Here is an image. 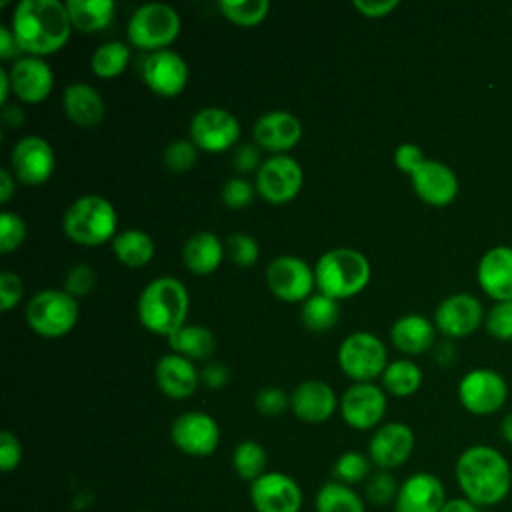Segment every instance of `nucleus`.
<instances>
[{
    "instance_id": "1",
    "label": "nucleus",
    "mask_w": 512,
    "mask_h": 512,
    "mask_svg": "<svg viewBox=\"0 0 512 512\" xmlns=\"http://www.w3.org/2000/svg\"><path fill=\"white\" fill-rule=\"evenodd\" d=\"M454 478L460 496L482 510L504 502L512 490V468L508 458L488 444H472L464 448L456 458Z\"/></svg>"
},
{
    "instance_id": "2",
    "label": "nucleus",
    "mask_w": 512,
    "mask_h": 512,
    "mask_svg": "<svg viewBox=\"0 0 512 512\" xmlns=\"http://www.w3.org/2000/svg\"><path fill=\"white\" fill-rule=\"evenodd\" d=\"M10 30L24 56H50L66 46L72 22L66 2L22 0L12 12Z\"/></svg>"
},
{
    "instance_id": "3",
    "label": "nucleus",
    "mask_w": 512,
    "mask_h": 512,
    "mask_svg": "<svg viewBox=\"0 0 512 512\" xmlns=\"http://www.w3.org/2000/svg\"><path fill=\"white\" fill-rule=\"evenodd\" d=\"M136 310L140 324L148 332L168 338L186 324L190 296L178 278L160 276L144 286Z\"/></svg>"
},
{
    "instance_id": "4",
    "label": "nucleus",
    "mask_w": 512,
    "mask_h": 512,
    "mask_svg": "<svg viewBox=\"0 0 512 512\" xmlns=\"http://www.w3.org/2000/svg\"><path fill=\"white\" fill-rule=\"evenodd\" d=\"M316 288L334 298L344 300L360 294L372 276L368 258L354 248H332L324 252L316 266Z\"/></svg>"
},
{
    "instance_id": "5",
    "label": "nucleus",
    "mask_w": 512,
    "mask_h": 512,
    "mask_svg": "<svg viewBox=\"0 0 512 512\" xmlns=\"http://www.w3.org/2000/svg\"><path fill=\"white\" fill-rule=\"evenodd\" d=\"M118 214L110 200L98 194L76 198L64 212L62 230L80 246H102L116 236Z\"/></svg>"
},
{
    "instance_id": "6",
    "label": "nucleus",
    "mask_w": 512,
    "mask_h": 512,
    "mask_svg": "<svg viewBox=\"0 0 512 512\" xmlns=\"http://www.w3.org/2000/svg\"><path fill=\"white\" fill-rule=\"evenodd\" d=\"M180 14L162 2H150L136 8L128 20L126 34L132 46L140 50H166L180 34Z\"/></svg>"
},
{
    "instance_id": "7",
    "label": "nucleus",
    "mask_w": 512,
    "mask_h": 512,
    "mask_svg": "<svg viewBox=\"0 0 512 512\" xmlns=\"http://www.w3.org/2000/svg\"><path fill=\"white\" fill-rule=\"evenodd\" d=\"M80 306L66 290H42L34 294L24 310L26 324L42 338L66 336L78 322Z\"/></svg>"
},
{
    "instance_id": "8",
    "label": "nucleus",
    "mask_w": 512,
    "mask_h": 512,
    "mask_svg": "<svg viewBox=\"0 0 512 512\" xmlns=\"http://www.w3.org/2000/svg\"><path fill=\"white\" fill-rule=\"evenodd\" d=\"M338 366L354 382H372L388 366L386 346L372 332H352L338 348Z\"/></svg>"
},
{
    "instance_id": "9",
    "label": "nucleus",
    "mask_w": 512,
    "mask_h": 512,
    "mask_svg": "<svg viewBox=\"0 0 512 512\" xmlns=\"http://www.w3.org/2000/svg\"><path fill=\"white\" fill-rule=\"evenodd\" d=\"M190 140L204 152L218 154L230 150L240 140V122L226 108H200L190 120Z\"/></svg>"
},
{
    "instance_id": "10",
    "label": "nucleus",
    "mask_w": 512,
    "mask_h": 512,
    "mask_svg": "<svg viewBox=\"0 0 512 512\" xmlns=\"http://www.w3.org/2000/svg\"><path fill=\"white\" fill-rule=\"evenodd\" d=\"M506 398L508 384L504 376L490 368H474L458 384V400L474 416L498 412L506 404Z\"/></svg>"
},
{
    "instance_id": "11",
    "label": "nucleus",
    "mask_w": 512,
    "mask_h": 512,
    "mask_svg": "<svg viewBox=\"0 0 512 512\" xmlns=\"http://www.w3.org/2000/svg\"><path fill=\"white\" fill-rule=\"evenodd\" d=\"M304 184V170L288 154H274L256 172V192L270 204H286L298 196Z\"/></svg>"
},
{
    "instance_id": "12",
    "label": "nucleus",
    "mask_w": 512,
    "mask_h": 512,
    "mask_svg": "<svg viewBox=\"0 0 512 512\" xmlns=\"http://www.w3.org/2000/svg\"><path fill=\"white\" fill-rule=\"evenodd\" d=\"M268 290L284 302H304L316 288L314 268L300 256L282 254L276 256L266 268Z\"/></svg>"
},
{
    "instance_id": "13",
    "label": "nucleus",
    "mask_w": 512,
    "mask_h": 512,
    "mask_svg": "<svg viewBox=\"0 0 512 512\" xmlns=\"http://www.w3.org/2000/svg\"><path fill=\"white\" fill-rule=\"evenodd\" d=\"M170 440L186 456L204 458L216 452L220 444V426L210 414L188 410L172 422Z\"/></svg>"
},
{
    "instance_id": "14",
    "label": "nucleus",
    "mask_w": 512,
    "mask_h": 512,
    "mask_svg": "<svg viewBox=\"0 0 512 512\" xmlns=\"http://www.w3.org/2000/svg\"><path fill=\"white\" fill-rule=\"evenodd\" d=\"M54 166V148L42 136H24L10 150V172L22 184L38 186L48 182Z\"/></svg>"
},
{
    "instance_id": "15",
    "label": "nucleus",
    "mask_w": 512,
    "mask_h": 512,
    "mask_svg": "<svg viewBox=\"0 0 512 512\" xmlns=\"http://www.w3.org/2000/svg\"><path fill=\"white\" fill-rule=\"evenodd\" d=\"M256 512H300L304 496L300 484L284 472H266L248 488Z\"/></svg>"
},
{
    "instance_id": "16",
    "label": "nucleus",
    "mask_w": 512,
    "mask_h": 512,
    "mask_svg": "<svg viewBox=\"0 0 512 512\" xmlns=\"http://www.w3.org/2000/svg\"><path fill=\"white\" fill-rule=\"evenodd\" d=\"M388 408L386 392L382 386L372 382L352 384L340 398L342 420L354 430L376 428Z\"/></svg>"
},
{
    "instance_id": "17",
    "label": "nucleus",
    "mask_w": 512,
    "mask_h": 512,
    "mask_svg": "<svg viewBox=\"0 0 512 512\" xmlns=\"http://www.w3.org/2000/svg\"><path fill=\"white\" fill-rule=\"evenodd\" d=\"M416 446L414 432L404 422H386L368 442V458L378 470H394L408 462Z\"/></svg>"
},
{
    "instance_id": "18",
    "label": "nucleus",
    "mask_w": 512,
    "mask_h": 512,
    "mask_svg": "<svg viewBox=\"0 0 512 512\" xmlns=\"http://www.w3.org/2000/svg\"><path fill=\"white\" fill-rule=\"evenodd\" d=\"M140 72L144 84L162 98L178 96L188 84V64L170 48L150 52L144 58Z\"/></svg>"
},
{
    "instance_id": "19",
    "label": "nucleus",
    "mask_w": 512,
    "mask_h": 512,
    "mask_svg": "<svg viewBox=\"0 0 512 512\" xmlns=\"http://www.w3.org/2000/svg\"><path fill=\"white\" fill-rule=\"evenodd\" d=\"M482 302L466 292L450 294L434 312V326L446 338H466L484 322Z\"/></svg>"
},
{
    "instance_id": "20",
    "label": "nucleus",
    "mask_w": 512,
    "mask_h": 512,
    "mask_svg": "<svg viewBox=\"0 0 512 512\" xmlns=\"http://www.w3.org/2000/svg\"><path fill=\"white\" fill-rule=\"evenodd\" d=\"M410 184L414 194L430 206H448L458 196V176L440 160L426 158L410 174Z\"/></svg>"
},
{
    "instance_id": "21",
    "label": "nucleus",
    "mask_w": 512,
    "mask_h": 512,
    "mask_svg": "<svg viewBox=\"0 0 512 512\" xmlns=\"http://www.w3.org/2000/svg\"><path fill=\"white\" fill-rule=\"evenodd\" d=\"M446 500V488L436 474L414 472L400 484L394 512H440Z\"/></svg>"
},
{
    "instance_id": "22",
    "label": "nucleus",
    "mask_w": 512,
    "mask_h": 512,
    "mask_svg": "<svg viewBox=\"0 0 512 512\" xmlns=\"http://www.w3.org/2000/svg\"><path fill=\"white\" fill-rule=\"evenodd\" d=\"M12 92L26 104H38L48 98L54 88V72L38 56H22L8 70Z\"/></svg>"
},
{
    "instance_id": "23",
    "label": "nucleus",
    "mask_w": 512,
    "mask_h": 512,
    "mask_svg": "<svg viewBox=\"0 0 512 512\" xmlns=\"http://www.w3.org/2000/svg\"><path fill=\"white\" fill-rule=\"evenodd\" d=\"M290 408L298 420L322 424L334 416L336 408H340V400L324 380H304L290 394Z\"/></svg>"
},
{
    "instance_id": "24",
    "label": "nucleus",
    "mask_w": 512,
    "mask_h": 512,
    "mask_svg": "<svg viewBox=\"0 0 512 512\" xmlns=\"http://www.w3.org/2000/svg\"><path fill=\"white\" fill-rule=\"evenodd\" d=\"M254 140L262 150L286 154L302 138L300 120L286 110H270L254 122Z\"/></svg>"
},
{
    "instance_id": "25",
    "label": "nucleus",
    "mask_w": 512,
    "mask_h": 512,
    "mask_svg": "<svg viewBox=\"0 0 512 512\" xmlns=\"http://www.w3.org/2000/svg\"><path fill=\"white\" fill-rule=\"evenodd\" d=\"M156 386L160 392L172 400H184L190 398L200 382V372L192 364V360L180 356V354H164L154 368Z\"/></svg>"
},
{
    "instance_id": "26",
    "label": "nucleus",
    "mask_w": 512,
    "mask_h": 512,
    "mask_svg": "<svg viewBox=\"0 0 512 512\" xmlns=\"http://www.w3.org/2000/svg\"><path fill=\"white\" fill-rule=\"evenodd\" d=\"M478 284L496 302L512 300V248L494 246L478 262Z\"/></svg>"
},
{
    "instance_id": "27",
    "label": "nucleus",
    "mask_w": 512,
    "mask_h": 512,
    "mask_svg": "<svg viewBox=\"0 0 512 512\" xmlns=\"http://www.w3.org/2000/svg\"><path fill=\"white\" fill-rule=\"evenodd\" d=\"M436 338V326L422 314H404L390 326L392 344L408 354L416 356L426 352Z\"/></svg>"
},
{
    "instance_id": "28",
    "label": "nucleus",
    "mask_w": 512,
    "mask_h": 512,
    "mask_svg": "<svg viewBox=\"0 0 512 512\" xmlns=\"http://www.w3.org/2000/svg\"><path fill=\"white\" fill-rule=\"evenodd\" d=\"M62 106L66 116L82 128H92L104 118V100L100 92L84 82H74L66 86Z\"/></svg>"
},
{
    "instance_id": "29",
    "label": "nucleus",
    "mask_w": 512,
    "mask_h": 512,
    "mask_svg": "<svg viewBox=\"0 0 512 512\" xmlns=\"http://www.w3.org/2000/svg\"><path fill=\"white\" fill-rule=\"evenodd\" d=\"M224 244L214 232H196L192 234L184 248H182V260L184 266L196 274V276H210L218 270L222 258H224Z\"/></svg>"
},
{
    "instance_id": "30",
    "label": "nucleus",
    "mask_w": 512,
    "mask_h": 512,
    "mask_svg": "<svg viewBox=\"0 0 512 512\" xmlns=\"http://www.w3.org/2000/svg\"><path fill=\"white\" fill-rule=\"evenodd\" d=\"M168 346L188 360H208L216 350V338L206 326L184 324L168 336Z\"/></svg>"
},
{
    "instance_id": "31",
    "label": "nucleus",
    "mask_w": 512,
    "mask_h": 512,
    "mask_svg": "<svg viewBox=\"0 0 512 512\" xmlns=\"http://www.w3.org/2000/svg\"><path fill=\"white\" fill-rule=\"evenodd\" d=\"M72 28L84 34L104 30L116 12L112 0H66Z\"/></svg>"
},
{
    "instance_id": "32",
    "label": "nucleus",
    "mask_w": 512,
    "mask_h": 512,
    "mask_svg": "<svg viewBox=\"0 0 512 512\" xmlns=\"http://www.w3.org/2000/svg\"><path fill=\"white\" fill-rule=\"evenodd\" d=\"M112 252L128 268H142L154 256V240L144 230H124L112 240Z\"/></svg>"
},
{
    "instance_id": "33",
    "label": "nucleus",
    "mask_w": 512,
    "mask_h": 512,
    "mask_svg": "<svg viewBox=\"0 0 512 512\" xmlns=\"http://www.w3.org/2000/svg\"><path fill=\"white\" fill-rule=\"evenodd\" d=\"M316 512H366V500L346 484L336 480L324 482L314 498Z\"/></svg>"
},
{
    "instance_id": "34",
    "label": "nucleus",
    "mask_w": 512,
    "mask_h": 512,
    "mask_svg": "<svg viewBox=\"0 0 512 512\" xmlns=\"http://www.w3.org/2000/svg\"><path fill=\"white\" fill-rule=\"evenodd\" d=\"M382 388L392 396H412L422 384V370L408 358L388 362L382 372Z\"/></svg>"
},
{
    "instance_id": "35",
    "label": "nucleus",
    "mask_w": 512,
    "mask_h": 512,
    "mask_svg": "<svg viewBox=\"0 0 512 512\" xmlns=\"http://www.w3.org/2000/svg\"><path fill=\"white\" fill-rule=\"evenodd\" d=\"M130 60V48L122 40H110L100 44L90 56V70L98 78H116L120 76Z\"/></svg>"
},
{
    "instance_id": "36",
    "label": "nucleus",
    "mask_w": 512,
    "mask_h": 512,
    "mask_svg": "<svg viewBox=\"0 0 512 512\" xmlns=\"http://www.w3.org/2000/svg\"><path fill=\"white\" fill-rule=\"evenodd\" d=\"M300 318H302V324L312 330V332H326L330 330L332 326H336L338 318H340V306H338V300L318 292V294H312L310 298H306L302 302V308H300Z\"/></svg>"
},
{
    "instance_id": "37",
    "label": "nucleus",
    "mask_w": 512,
    "mask_h": 512,
    "mask_svg": "<svg viewBox=\"0 0 512 512\" xmlns=\"http://www.w3.org/2000/svg\"><path fill=\"white\" fill-rule=\"evenodd\" d=\"M268 456L260 442L256 440H242L234 446L232 452V468L240 480H246L252 484L262 474H266Z\"/></svg>"
},
{
    "instance_id": "38",
    "label": "nucleus",
    "mask_w": 512,
    "mask_h": 512,
    "mask_svg": "<svg viewBox=\"0 0 512 512\" xmlns=\"http://www.w3.org/2000/svg\"><path fill=\"white\" fill-rule=\"evenodd\" d=\"M372 466L374 464L370 462L368 454H362L358 450H348L336 458L330 472H332V480L346 486H356L368 480V476L372 474Z\"/></svg>"
},
{
    "instance_id": "39",
    "label": "nucleus",
    "mask_w": 512,
    "mask_h": 512,
    "mask_svg": "<svg viewBox=\"0 0 512 512\" xmlns=\"http://www.w3.org/2000/svg\"><path fill=\"white\" fill-rule=\"evenodd\" d=\"M220 14L236 26H256L270 10L268 0H218Z\"/></svg>"
},
{
    "instance_id": "40",
    "label": "nucleus",
    "mask_w": 512,
    "mask_h": 512,
    "mask_svg": "<svg viewBox=\"0 0 512 512\" xmlns=\"http://www.w3.org/2000/svg\"><path fill=\"white\" fill-rule=\"evenodd\" d=\"M398 490H400V484L396 482L390 470H376L364 482V500L376 508L390 506V504L394 506Z\"/></svg>"
},
{
    "instance_id": "41",
    "label": "nucleus",
    "mask_w": 512,
    "mask_h": 512,
    "mask_svg": "<svg viewBox=\"0 0 512 512\" xmlns=\"http://www.w3.org/2000/svg\"><path fill=\"white\" fill-rule=\"evenodd\" d=\"M226 256L240 268H248L254 266L258 256H260V248L258 242L254 240V236L244 234V232H234L226 238Z\"/></svg>"
},
{
    "instance_id": "42",
    "label": "nucleus",
    "mask_w": 512,
    "mask_h": 512,
    "mask_svg": "<svg viewBox=\"0 0 512 512\" xmlns=\"http://www.w3.org/2000/svg\"><path fill=\"white\" fill-rule=\"evenodd\" d=\"M486 330L492 338L502 340V342H510L512 340V300H502L496 302L486 318H484Z\"/></svg>"
},
{
    "instance_id": "43",
    "label": "nucleus",
    "mask_w": 512,
    "mask_h": 512,
    "mask_svg": "<svg viewBox=\"0 0 512 512\" xmlns=\"http://www.w3.org/2000/svg\"><path fill=\"white\" fill-rule=\"evenodd\" d=\"M198 158V148L194 146L192 140H172L166 150H164V164L172 172H186L196 164Z\"/></svg>"
},
{
    "instance_id": "44",
    "label": "nucleus",
    "mask_w": 512,
    "mask_h": 512,
    "mask_svg": "<svg viewBox=\"0 0 512 512\" xmlns=\"http://www.w3.org/2000/svg\"><path fill=\"white\" fill-rule=\"evenodd\" d=\"M256 188L242 176H232L222 184L220 198L232 210H244L252 204Z\"/></svg>"
},
{
    "instance_id": "45",
    "label": "nucleus",
    "mask_w": 512,
    "mask_h": 512,
    "mask_svg": "<svg viewBox=\"0 0 512 512\" xmlns=\"http://www.w3.org/2000/svg\"><path fill=\"white\" fill-rule=\"evenodd\" d=\"M26 240V222L16 212L0 214V250L4 254L16 250Z\"/></svg>"
},
{
    "instance_id": "46",
    "label": "nucleus",
    "mask_w": 512,
    "mask_h": 512,
    "mask_svg": "<svg viewBox=\"0 0 512 512\" xmlns=\"http://www.w3.org/2000/svg\"><path fill=\"white\" fill-rule=\"evenodd\" d=\"M94 286H96V272L90 264H84V262L74 264L64 278V290L74 298L90 294Z\"/></svg>"
},
{
    "instance_id": "47",
    "label": "nucleus",
    "mask_w": 512,
    "mask_h": 512,
    "mask_svg": "<svg viewBox=\"0 0 512 512\" xmlns=\"http://www.w3.org/2000/svg\"><path fill=\"white\" fill-rule=\"evenodd\" d=\"M254 406L262 416H280L290 408V396L278 386H266L256 394Z\"/></svg>"
},
{
    "instance_id": "48",
    "label": "nucleus",
    "mask_w": 512,
    "mask_h": 512,
    "mask_svg": "<svg viewBox=\"0 0 512 512\" xmlns=\"http://www.w3.org/2000/svg\"><path fill=\"white\" fill-rule=\"evenodd\" d=\"M24 294V284L22 278L10 270L0 272V310L8 312L12 310Z\"/></svg>"
},
{
    "instance_id": "49",
    "label": "nucleus",
    "mask_w": 512,
    "mask_h": 512,
    "mask_svg": "<svg viewBox=\"0 0 512 512\" xmlns=\"http://www.w3.org/2000/svg\"><path fill=\"white\" fill-rule=\"evenodd\" d=\"M22 462V444L20 440L10 432L2 430L0 432V470L4 474L16 470Z\"/></svg>"
},
{
    "instance_id": "50",
    "label": "nucleus",
    "mask_w": 512,
    "mask_h": 512,
    "mask_svg": "<svg viewBox=\"0 0 512 512\" xmlns=\"http://www.w3.org/2000/svg\"><path fill=\"white\" fill-rule=\"evenodd\" d=\"M264 160H260V150L254 144H238L232 154V168L240 174L258 172Z\"/></svg>"
},
{
    "instance_id": "51",
    "label": "nucleus",
    "mask_w": 512,
    "mask_h": 512,
    "mask_svg": "<svg viewBox=\"0 0 512 512\" xmlns=\"http://www.w3.org/2000/svg\"><path fill=\"white\" fill-rule=\"evenodd\" d=\"M424 160H426L424 152H422L416 144H412V142H404V144H400V146L394 150V164H396V168L402 170V172H406L408 176H410Z\"/></svg>"
},
{
    "instance_id": "52",
    "label": "nucleus",
    "mask_w": 512,
    "mask_h": 512,
    "mask_svg": "<svg viewBox=\"0 0 512 512\" xmlns=\"http://www.w3.org/2000/svg\"><path fill=\"white\" fill-rule=\"evenodd\" d=\"M200 382L210 390H220L230 382V368L222 362H208L200 370Z\"/></svg>"
},
{
    "instance_id": "53",
    "label": "nucleus",
    "mask_w": 512,
    "mask_h": 512,
    "mask_svg": "<svg viewBox=\"0 0 512 512\" xmlns=\"http://www.w3.org/2000/svg\"><path fill=\"white\" fill-rule=\"evenodd\" d=\"M354 8L366 18H384L398 8V0H354Z\"/></svg>"
},
{
    "instance_id": "54",
    "label": "nucleus",
    "mask_w": 512,
    "mask_h": 512,
    "mask_svg": "<svg viewBox=\"0 0 512 512\" xmlns=\"http://www.w3.org/2000/svg\"><path fill=\"white\" fill-rule=\"evenodd\" d=\"M20 54H22V50H20L12 30L6 26H0V58L2 60H12V58L18 60V58H22Z\"/></svg>"
},
{
    "instance_id": "55",
    "label": "nucleus",
    "mask_w": 512,
    "mask_h": 512,
    "mask_svg": "<svg viewBox=\"0 0 512 512\" xmlns=\"http://www.w3.org/2000/svg\"><path fill=\"white\" fill-rule=\"evenodd\" d=\"M10 168H0V202L8 204L16 192V182Z\"/></svg>"
},
{
    "instance_id": "56",
    "label": "nucleus",
    "mask_w": 512,
    "mask_h": 512,
    "mask_svg": "<svg viewBox=\"0 0 512 512\" xmlns=\"http://www.w3.org/2000/svg\"><path fill=\"white\" fill-rule=\"evenodd\" d=\"M440 512H482V508L464 496H456V498H448Z\"/></svg>"
},
{
    "instance_id": "57",
    "label": "nucleus",
    "mask_w": 512,
    "mask_h": 512,
    "mask_svg": "<svg viewBox=\"0 0 512 512\" xmlns=\"http://www.w3.org/2000/svg\"><path fill=\"white\" fill-rule=\"evenodd\" d=\"M26 116H24V110L18 108L16 104H6L2 108V122L6 128H20L24 124Z\"/></svg>"
},
{
    "instance_id": "58",
    "label": "nucleus",
    "mask_w": 512,
    "mask_h": 512,
    "mask_svg": "<svg viewBox=\"0 0 512 512\" xmlns=\"http://www.w3.org/2000/svg\"><path fill=\"white\" fill-rule=\"evenodd\" d=\"M10 90H12V84H10V76H8V70L0 68V104L6 106V100L10 96Z\"/></svg>"
},
{
    "instance_id": "59",
    "label": "nucleus",
    "mask_w": 512,
    "mask_h": 512,
    "mask_svg": "<svg viewBox=\"0 0 512 512\" xmlns=\"http://www.w3.org/2000/svg\"><path fill=\"white\" fill-rule=\"evenodd\" d=\"M500 436L504 438L506 444L512 446V412H508L502 422H500Z\"/></svg>"
}]
</instances>
